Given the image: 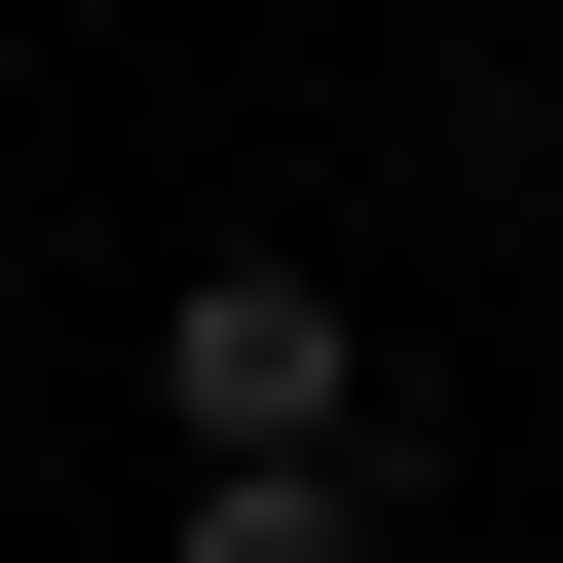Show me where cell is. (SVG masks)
<instances>
[{
	"label": "cell",
	"mask_w": 563,
	"mask_h": 563,
	"mask_svg": "<svg viewBox=\"0 0 563 563\" xmlns=\"http://www.w3.org/2000/svg\"><path fill=\"white\" fill-rule=\"evenodd\" d=\"M151 563H376V451H188Z\"/></svg>",
	"instance_id": "obj_2"
},
{
	"label": "cell",
	"mask_w": 563,
	"mask_h": 563,
	"mask_svg": "<svg viewBox=\"0 0 563 563\" xmlns=\"http://www.w3.org/2000/svg\"><path fill=\"white\" fill-rule=\"evenodd\" d=\"M151 413H188V451H376V339H339V263H301V225H225L188 301H151Z\"/></svg>",
	"instance_id": "obj_1"
}]
</instances>
